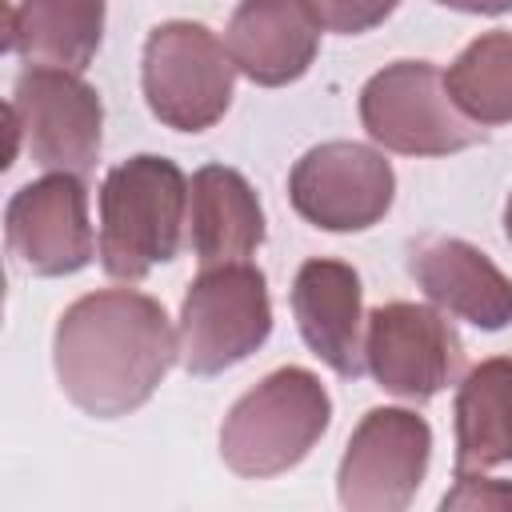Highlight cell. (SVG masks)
<instances>
[{"mask_svg": "<svg viewBox=\"0 0 512 512\" xmlns=\"http://www.w3.org/2000/svg\"><path fill=\"white\" fill-rule=\"evenodd\" d=\"M180 360V336L160 300L136 288H100L72 300L52 336L60 392L96 420H116L152 400Z\"/></svg>", "mask_w": 512, "mask_h": 512, "instance_id": "obj_1", "label": "cell"}, {"mask_svg": "<svg viewBox=\"0 0 512 512\" xmlns=\"http://www.w3.org/2000/svg\"><path fill=\"white\" fill-rule=\"evenodd\" d=\"M188 228V176L168 156H132L100 184V264L116 280H144L176 260Z\"/></svg>", "mask_w": 512, "mask_h": 512, "instance_id": "obj_2", "label": "cell"}, {"mask_svg": "<svg viewBox=\"0 0 512 512\" xmlns=\"http://www.w3.org/2000/svg\"><path fill=\"white\" fill-rule=\"evenodd\" d=\"M332 424V400L316 372L276 368L248 388L220 424V456L244 480L296 468Z\"/></svg>", "mask_w": 512, "mask_h": 512, "instance_id": "obj_3", "label": "cell"}, {"mask_svg": "<svg viewBox=\"0 0 512 512\" xmlns=\"http://www.w3.org/2000/svg\"><path fill=\"white\" fill-rule=\"evenodd\" d=\"M140 88L148 112L176 132L212 128L236 88V60L212 28L196 20H164L144 40Z\"/></svg>", "mask_w": 512, "mask_h": 512, "instance_id": "obj_4", "label": "cell"}, {"mask_svg": "<svg viewBox=\"0 0 512 512\" xmlns=\"http://www.w3.org/2000/svg\"><path fill=\"white\" fill-rule=\"evenodd\" d=\"M364 132L400 156H452L488 132L448 96L444 72L428 60H396L360 88Z\"/></svg>", "mask_w": 512, "mask_h": 512, "instance_id": "obj_5", "label": "cell"}, {"mask_svg": "<svg viewBox=\"0 0 512 512\" xmlns=\"http://www.w3.org/2000/svg\"><path fill=\"white\" fill-rule=\"evenodd\" d=\"M272 332L268 280L256 264L200 268L180 304V364L192 376H220L248 360Z\"/></svg>", "mask_w": 512, "mask_h": 512, "instance_id": "obj_6", "label": "cell"}, {"mask_svg": "<svg viewBox=\"0 0 512 512\" xmlns=\"http://www.w3.org/2000/svg\"><path fill=\"white\" fill-rule=\"evenodd\" d=\"M8 112L20 124L32 164L72 176L96 168L104 148V104L80 72L28 64L12 84Z\"/></svg>", "mask_w": 512, "mask_h": 512, "instance_id": "obj_7", "label": "cell"}, {"mask_svg": "<svg viewBox=\"0 0 512 512\" xmlns=\"http://www.w3.org/2000/svg\"><path fill=\"white\" fill-rule=\"evenodd\" d=\"M432 428L408 408H372L348 436L336 468V496L352 512H400L424 484Z\"/></svg>", "mask_w": 512, "mask_h": 512, "instance_id": "obj_8", "label": "cell"}, {"mask_svg": "<svg viewBox=\"0 0 512 512\" xmlns=\"http://www.w3.org/2000/svg\"><path fill=\"white\" fill-rule=\"evenodd\" d=\"M396 196L392 164L356 140H328L308 148L288 176L292 208L324 232H364L384 220Z\"/></svg>", "mask_w": 512, "mask_h": 512, "instance_id": "obj_9", "label": "cell"}, {"mask_svg": "<svg viewBox=\"0 0 512 512\" xmlns=\"http://www.w3.org/2000/svg\"><path fill=\"white\" fill-rule=\"evenodd\" d=\"M364 360L376 384L400 400L424 404L464 372V344L444 312L392 300L372 308L364 328Z\"/></svg>", "mask_w": 512, "mask_h": 512, "instance_id": "obj_10", "label": "cell"}, {"mask_svg": "<svg viewBox=\"0 0 512 512\" xmlns=\"http://www.w3.org/2000/svg\"><path fill=\"white\" fill-rule=\"evenodd\" d=\"M4 240L32 276H72L88 268L100 244L88 224L84 176L48 172L16 188L4 208Z\"/></svg>", "mask_w": 512, "mask_h": 512, "instance_id": "obj_11", "label": "cell"}, {"mask_svg": "<svg viewBox=\"0 0 512 512\" xmlns=\"http://www.w3.org/2000/svg\"><path fill=\"white\" fill-rule=\"evenodd\" d=\"M292 316L304 336V344L336 372L356 380L364 360V296L360 276L344 260H304L292 280Z\"/></svg>", "mask_w": 512, "mask_h": 512, "instance_id": "obj_12", "label": "cell"}, {"mask_svg": "<svg viewBox=\"0 0 512 512\" xmlns=\"http://www.w3.org/2000/svg\"><path fill=\"white\" fill-rule=\"evenodd\" d=\"M320 28L308 0H240L224 44L252 84L284 88L312 68Z\"/></svg>", "mask_w": 512, "mask_h": 512, "instance_id": "obj_13", "label": "cell"}, {"mask_svg": "<svg viewBox=\"0 0 512 512\" xmlns=\"http://www.w3.org/2000/svg\"><path fill=\"white\" fill-rule=\"evenodd\" d=\"M408 272L444 312L500 332L512 324V280L468 240L428 236L408 248Z\"/></svg>", "mask_w": 512, "mask_h": 512, "instance_id": "obj_14", "label": "cell"}, {"mask_svg": "<svg viewBox=\"0 0 512 512\" xmlns=\"http://www.w3.org/2000/svg\"><path fill=\"white\" fill-rule=\"evenodd\" d=\"M188 244L200 268L240 264L264 244V208L252 184L224 164H204L188 184Z\"/></svg>", "mask_w": 512, "mask_h": 512, "instance_id": "obj_15", "label": "cell"}, {"mask_svg": "<svg viewBox=\"0 0 512 512\" xmlns=\"http://www.w3.org/2000/svg\"><path fill=\"white\" fill-rule=\"evenodd\" d=\"M104 0H16L4 44L40 68L84 72L104 40Z\"/></svg>", "mask_w": 512, "mask_h": 512, "instance_id": "obj_16", "label": "cell"}, {"mask_svg": "<svg viewBox=\"0 0 512 512\" xmlns=\"http://www.w3.org/2000/svg\"><path fill=\"white\" fill-rule=\"evenodd\" d=\"M512 464V360H480L456 392V472Z\"/></svg>", "mask_w": 512, "mask_h": 512, "instance_id": "obj_17", "label": "cell"}, {"mask_svg": "<svg viewBox=\"0 0 512 512\" xmlns=\"http://www.w3.org/2000/svg\"><path fill=\"white\" fill-rule=\"evenodd\" d=\"M448 96L480 128L512 120V32L476 36L444 72Z\"/></svg>", "mask_w": 512, "mask_h": 512, "instance_id": "obj_18", "label": "cell"}, {"mask_svg": "<svg viewBox=\"0 0 512 512\" xmlns=\"http://www.w3.org/2000/svg\"><path fill=\"white\" fill-rule=\"evenodd\" d=\"M316 20L328 28V32H340V36H360L376 24H384L400 0H308Z\"/></svg>", "mask_w": 512, "mask_h": 512, "instance_id": "obj_19", "label": "cell"}, {"mask_svg": "<svg viewBox=\"0 0 512 512\" xmlns=\"http://www.w3.org/2000/svg\"><path fill=\"white\" fill-rule=\"evenodd\" d=\"M440 508H512V484L480 472H456V488L444 492Z\"/></svg>", "mask_w": 512, "mask_h": 512, "instance_id": "obj_20", "label": "cell"}, {"mask_svg": "<svg viewBox=\"0 0 512 512\" xmlns=\"http://www.w3.org/2000/svg\"><path fill=\"white\" fill-rule=\"evenodd\" d=\"M444 8H456V12H476V16H500V12H512V0H436Z\"/></svg>", "mask_w": 512, "mask_h": 512, "instance_id": "obj_21", "label": "cell"}, {"mask_svg": "<svg viewBox=\"0 0 512 512\" xmlns=\"http://www.w3.org/2000/svg\"><path fill=\"white\" fill-rule=\"evenodd\" d=\"M504 232H508V240H512V192H508V204H504Z\"/></svg>", "mask_w": 512, "mask_h": 512, "instance_id": "obj_22", "label": "cell"}]
</instances>
